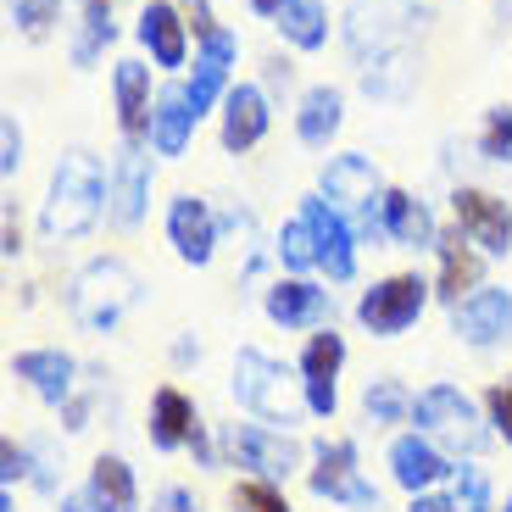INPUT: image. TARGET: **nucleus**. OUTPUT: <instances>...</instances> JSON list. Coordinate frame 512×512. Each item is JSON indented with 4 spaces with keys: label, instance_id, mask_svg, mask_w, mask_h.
I'll return each mask as SVG.
<instances>
[{
    "label": "nucleus",
    "instance_id": "f257e3e1",
    "mask_svg": "<svg viewBox=\"0 0 512 512\" xmlns=\"http://www.w3.org/2000/svg\"><path fill=\"white\" fill-rule=\"evenodd\" d=\"M112 201V179L101 173L90 151H67L51 173V190L39 206V229L45 240H78L101 223V206Z\"/></svg>",
    "mask_w": 512,
    "mask_h": 512
},
{
    "label": "nucleus",
    "instance_id": "f03ea898",
    "mask_svg": "<svg viewBox=\"0 0 512 512\" xmlns=\"http://www.w3.org/2000/svg\"><path fill=\"white\" fill-rule=\"evenodd\" d=\"M318 195L340 212V218L351 223L357 234H368V240H390L384 234V179H379V167L368 162V156H334L329 167H323V179H318Z\"/></svg>",
    "mask_w": 512,
    "mask_h": 512
},
{
    "label": "nucleus",
    "instance_id": "7ed1b4c3",
    "mask_svg": "<svg viewBox=\"0 0 512 512\" xmlns=\"http://www.w3.org/2000/svg\"><path fill=\"white\" fill-rule=\"evenodd\" d=\"M234 401H240L245 412H256L262 423H301V412L307 407V390H295V379L284 373V362H273L268 351L245 346L240 357H234Z\"/></svg>",
    "mask_w": 512,
    "mask_h": 512
},
{
    "label": "nucleus",
    "instance_id": "20e7f679",
    "mask_svg": "<svg viewBox=\"0 0 512 512\" xmlns=\"http://www.w3.org/2000/svg\"><path fill=\"white\" fill-rule=\"evenodd\" d=\"M412 423H418L423 440H435L440 451H457V457H474L490 440L474 401L462 396L457 384H429V390H418L412 396Z\"/></svg>",
    "mask_w": 512,
    "mask_h": 512
},
{
    "label": "nucleus",
    "instance_id": "39448f33",
    "mask_svg": "<svg viewBox=\"0 0 512 512\" xmlns=\"http://www.w3.org/2000/svg\"><path fill=\"white\" fill-rule=\"evenodd\" d=\"M134 301H140V279H134V268L117 262V256H101V262H90V268L73 279V318L95 334L117 329Z\"/></svg>",
    "mask_w": 512,
    "mask_h": 512
},
{
    "label": "nucleus",
    "instance_id": "423d86ee",
    "mask_svg": "<svg viewBox=\"0 0 512 512\" xmlns=\"http://www.w3.org/2000/svg\"><path fill=\"white\" fill-rule=\"evenodd\" d=\"M423 307H429V284L418 273H390L357 301V323L368 334H379V340H390V334L412 329L423 318Z\"/></svg>",
    "mask_w": 512,
    "mask_h": 512
},
{
    "label": "nucleus",
    "instance_id": "0eeeda50",
    "mask_svg": "<svg viewBox=\"0 0 512 512\" xmlns=\"http://www.w3.org/2000/svg\"><path fill=\"white\" fill-rule=\"evenodd\" d=\"M312 496L323 501H346V507H379V490L357 474V446L351 440H318L312 446Z\"/></svg>",
    "mask_w": 512,
    "mask_h": 512
},
{
    "label": "nucleus",
    "instance_id": "6e6552de",
    "mask_svg": "<svg viewBox=\"0 0 512 512\" xmlns=\"http://www.w3.org/2000/svg\"><path fill=\"white\" fill-rule=\"evenodd\" d=\"M451 212H457V234L468 245H479L485 256H507L512 251V212H507L501 195L462 184V190L451 195Z\"/></svg>",
    "mask_w": 512,
    "mask_h": 512
},
{
    "label": "nucleus",
    "instance_id": "1a4fd4ad",
    "mask_svg": "<svg viewBox=\"0 0 512 512\" xmlns=\"http://www.w3.org/2000/svg\"><path fill=\"white\" fill-rule=\"evenodd\" d=\"M451 334L468 340L474 351H490V346H507L512 340V295L496 290V284H479L468 301L451 307Z\"/></svg>",
    "mask_w": 512,
    "mask_h": 512
},
{
    "label": "nucleus",
    "instance_id": "9d476101",
    "mask_svg": "<svg viewBox=\"0 0 512 512\" xmlns=\"http://www.w3.org/2000/svg\"><path fill=\"white\" fill-rule=\"evenodd\" d=\"M229 457L240 462V468H251V474H262V479H290L295 462H301V451H295V440L284 435V429L234 423L229 429Z\"/></svg>",
    "mask_w": 512,
    "mask_h": 512
},
{
    "label": "nucleus",
    "instance_id": "9b49d317",
    "mask_svg": "<svg viewBox=\"0 0 512 512\" xmlns=\"http://www.w3.org/2000/svg\"><path fill=\"white\" fill-rule=\"evenodd\" d=\"M340 368H346V340H340L334 329L312 334L307 351H301V390H307L312 418H329V412L340 407V390H334Z\"/></svg>",
    "mask_w": 512,
    "mask_h": 512
},
{
    "label": "nucleus",
    "instance_id": "f8f14e48",
    "mask_svg": "<svg viewBox=\"0 0 512 512\" xmlns=\"http://www.w3.org/2000/svg\"><path fill=\"white\" fill-rule=\"evenodd\" d=\"M234 56H240V39L229 34V28H218L212 39H201V51H195V73H190V106H195V117H206L218 101H229V67H234Z\"/></svg>",
    "mask_w": 512,
    "mask_h": 512
},
{
    "label": "nucleus",
    "instance_id": "ddd939ff",
    "mask_svg": "<svg viewBox=\"0 0 512 512\" xmlns=\"http://www.w3.org/2000/svg\"><path fill=\"white\" fill-rule=\"evenodd\" d=\"M346 45L362 67L379 62V56L401 51V17L390 0H351L346 12Z\"/></svg>",
    "mask_w": 512,
    "mask_h": 512
},
{
    "label": "nucleus",
    "instance_id": "4468645a",
    "mask_svg": "<svg viewBox=\"0 0 512 512\" xmlns=\"http://www.w3.org/2000/svg\"><path fill=\"white\" fill-rule=\"evenodd\" d=\"M301 212H307L312 229H318V251H323L318 268L329 273L334 284H346L351 273H357V229H351V223L340 218L323 195H307V201H301Z\"/></svg>",
    "mask_w": 512,
    "mask_h": 512
},
{
    "label": "nucleus",
    "instance_id": "2eb2a0df",
    "mask_svg": "<svg viewBox=\"0 0 512 512\" xmlns=\"http://www.w3.org/2000/svg\"><path fill=\"white\" fill-rule=\"evenodd\" d=\"M167 240H173V251L190 268H206L212 251H218V218H212V206L195 201V195H179V201L167 206Z\"/></svg>",
    "mask_w": 512,
    "mask_h": 512
},
{
    "label": "nucleus",
    "instance_id": "dca6fc26",
    "mask_svg": "<svg viewBox=\"0 0 512 512\" xmlns=\"http://www.w3.org/2000/svg\"><path fill=\"white\" fill-rule=\"evenodd\" d=\"M145 201H151V167H145L140 145H123L112 162V201H106V212H112L117 229H140Z\"/></svg>",
    "mask_w": 512,
    "mask_h": 512
},
{
    "label": "nucleus",
    "instance_id": "f3484780",
    "mask_svg": "<svg viewBox=\"0 0 512 512\" xmlns=\"http://www.w3.org/2000/svg\"><path fill=\"white\" fill-rule=\"evenodd\" d=\"M140 45L151 51L156 67H184L190 62V23L173 0H151L140 12Z\"/></svg>",
    "mask_w": 512,
    "mask_h": 512
},
{
    "label": "nucleus",
    "instance_id": "a211bd4d",
    "mask_svg": "<svg viewBox=\"0 0 512 512\" xmlns=\"http://www.w3.org/2000/svg\"><path fill=\"white\" fill-rule=\"evenodd\" d=\"M273 123V106L268 95L256 90V84H234L229 101H223V151H251V145H262V134H268Z\"/></svg>",
    "mask_w": 512,
    "mask_h": 512
},
{
    "label": "nucleus",
    "instance_id": "6ab92c4d",
    "mask_svg": "<svg viewBox=\"0 0 512 512\" xmlns=\"http://www.w3.org/2000/svg\"><path fill=\"white\" fill-rule=\"evenodd\" d=\"M329 290H318V284L307 279H279L268 290V318L279 323V329H323L329 323Z\"/></svg>",
    "mask_w": 512,
    "mask_h": 512
},
{
    "label": "nucleus",
    "instance_id": "aec40b11",
    "mask_svg": "<svg viewBox=\"0 0 512 512\" xmlns=\"http://www.w3.org/2000/svg\"><path fill=\"white\" fill-rule=\"evenodd\" d=\"M112 90H117V128H123L128 145L151 140V73L145 62H117L112 73Z\"/></svg>",
    "mask_w": 512,
    "mask_h": 512
},
{
    "label": "nucleus",
    "instance_id": "412c9836",
    "mask_svg": "<svg viewBox=\"0 0 512 512\" xmlns=\"http://www.w3.org/2000/svg\"><path fill=\"white\" fill-rule=\"evenodd\" d=\"M390 474H396V485H401V490L423 496L429 485H440V479L451 474V462H446V451H440L435 440H423V435H401L396 446H390Z\"/></svg>",
    "mask_w": 512,
    "mask_h": 512
},
{
    "label": "nucleus",
    "instance_id": "4be33fe9",
    "mask_svg": "<svg viewBox=\"0 0 512 512\" xmlns=\"http://www.w3.org/2000/svg\"><path fill=\"white\" fill-rule=\"evenodd\" d=\"M195 123H201V117H195V106H190V90H184V84H167V90L156 95V106H151V145H156V156H184Z\"/></svg>",
    "mask_w": 512,
    "mask_h": 512
},
{
    "label": "nucleus",
    "instance_id": "5701e85b",
    "mask_svg": "<svg viewBox=\"0 0 512 512\" xmlns=\"http://www.w3.org/2000/svg\"><path fill=\"white\" fill-rule=\"evenodd\" d=\"M12 373L34 384V396L51 401V407H67V401H73V373L78 368H73L67 351H17Z\"/></svg>",
    "mask_w": 512,
    "mask_h": 512
},
{
    "label": "nucleus",
    "instance_id": "b1692460",
    "mask_svg": "<svg viewBox=\"0 0 512 512\" xmlns=\"http://www.w3.org/2000/svg\"><path fill=\"white\" fill-rule=\"evenodd\" d=\"M340 123H346V95L334 90V84H312V90L301 95V106H295V134H301V145H312V151H323V145L340 134Z\"/></svg>",
    "mask_w": 512,
    "mask_h": 512
},
{
    "label": "nucleus",
    "instance_id": "393cba45",
    "mask_svg": "<svg viewBox=\"0 0 512 512\" xmlns=\"http://www.w3.org/2000/svg\"><path fill=\"white\" fill-rule=\"evenodd\" d=\"M195 429H201L195 401L184 396V390H173V384H162V390L151 396V446L156 451H179V446H190Z\"/></svg>",
    "mask_w": 512,
    "mask_h": 512
},
{
    "label": "nucleus",
    "instance_id": "a878e982",
    "mask_svg": "<svg viewBox=\"0 0 512 512\" xmlns=\"http://www.w3.org/2000/svg\"><path fill=\"white\" fill-rule=\"evenodd\" d=\"M384 234H390L396 245H412V251H423V245L440 240V234H435V212H429L418 195H407V190L384 195Z\"/></svg>",
    "mask_w": 512,
    "mask_h": 512
},
{
    "label": "nucleus",
    "instance_id": "bb28decb",
    "mask_svg": "<svg viewBox=\"0 0 512 512\" xmlns=\"http://www.w3.org/2000/svg\"><path fill=\"white\" fill-rule=\"evenodd\" d=\"M90 501L95 512H140V485L123 457H95L90 468Z\"/></svg>",
    "mask_w": 512,
    "mask_h": 512
},
{
    "label": "nucleus",
    "instance_id": "cd10ccee",
    "mask_svg": "<svg viewBox=\"0 0 512 512\" xmlns=\"http://www.w3.org/2000/svg\"><path fill=\"white\" fill-rule=\"evenodd\" d=\"M273 28L290 39L295 51H323V39H329V6L323 0H284Z\"/></svg>",
    "mask_w": 512,
    "mask_h": 512
},
{
    "label": "nucleus",
    "instance_id": "c85d7f7f",
    "mask_svg": "<svg viewBox=\"0 0 512 512\" xmlns=\"http://www.w3.org/2000/svg\"><path fill=\"white\" fill-rule=\"evenodd\" d=\"M435 251H440V284H435V295L457 307V301H468V295L479 290V256L462 251V234H457V240H435Z\"/></svg>",
    "mask_w": 512,
    "mask_h": 512
},
{
    "label": "nucleus",
    "instance_id": "c756f323",
    "mask_svg": "<svg viewBox=\"0 0 512 512\" xmlns=\"http://www.w3.org/2000/svg\"><path fill=\"white\" fill-rule=\"evenodd\" d=\"M412 78H418V56L401 45V51H390V56L362 67V90L379 95V101H401V95L412 90Z\"/></svg>",
    "mask_w": 512,
    "mask_h": 512
},
{
    "label": "nucleus",
    "instance_id": "7c9ffc66",
    "mask_svg": "<svg viewBox=\"0 0 512 512\" xmlns=\"http://www.w3.org/2000/svg\"><path fill=\"white\" fill-rule=\"evenodd\" d=\"M112 6H117V0H78V12H84V28H78V39H73V62L78 67H90L95 56L117 39Z\"/></svg>",
    "mask_w": 512,
    "mask_h": 512
},
{
    "label": "nucleus",
    "instance_id": "2f4dec72",
    "mask_svg": "<svg viewBox=\"0 0 512 512\" xmlns=\"http://www.w3.org/2000/svg\"><path fill=\"white\" fill-rule=\"evenodd\" d=\"M318 229H312V218L301 212V218H290L279 229V262L284 268H295V273H307V268H318Z\"/></svg>",
    "mask_w": 512,
    "mask_h": 512
},
{
    "label": "nucleus",
    "instance_id": "473e14b6",
    "mask_svg": "<svg viewBox=\"0 0 512 512\" xmlns=\"http://www.w3.org/2000/svg\"><path fill=\"white\" fill-rule=\"evenodd\" d=\"M362 412H368V423H401V418H412V396L396 379H373L362 390Z\"/></svg>",
    "mask_w": 512,
    "mask_h": 512
},
{
    "label": "nucleus",
    "instance_id": "72a5a7b5",
    "mask_svg": "<svg viewBox=\"0 0 512 512\" xmlns=\"http://www.w3.org/2000/svg\"><path fill=\"white\" fill-rule=\"evenodd\" d=\"M479 156L485 162H512V106H490L479 128Z\"/></svg>",
    "mask_w": 512,
    "mask_h": 512
},
{
    "label": "nucleus",
    "instance_id": "f704fd0d",
    "mask_svg": "<svg viewBox=\"0 0 512 512\" xmlns=\"http://www.w3.org/2000/svg\"><path fill=\"white\" fill-rule=\"evenodd\" d=\"M234 512H290V501L273 479H245L234 485Z\"/></svg>",
    "mask_w": 512,
    "mask_h": 512
},
{
    "label": "nucleus",
    "instance_id": "c9c22d12",
    "mask_svg": "<svg viewBox=\"0 0 512 512\" xmlns=\"http://www.w3.org/2000/svg\"><path fill=\"white\" fill-rule=\"evenodd\" d=\"M56 17H62V0H12V23L23 28L28 39H45Z\"/></svg>",
    "mask_w": 512,
    "mask_h": 512
},
{
    "label": "nucleus",
    "instance_id": "e433bc0d",
    "mask_svg": "<svg viewBox=\"0 0 512 512\" xmlns=\"http://www.w3.org/2000/svg\"><path fill=\"white\" fill-rule=\"evenodd\" d=\"M457 507L462 512H490V479L479 468H457Z\"/></svg>",
    "mask_w": 512,
    "mask_h": 512
},
{
    "label": "nucleus",
    "instance_id": "4c0bfd02",
    "mask_svg": "<svg viewBox=\"0 0 512 512\" xmlns=\"http://www.w3.org/2000/svg\"><path fill=\"white\" fill-rule=\"evenodd\" d=\"M17 167H23V128H17V117L6 112L0 117V173L17 179Z\"/></svg>",
    "mask_w": 512,
    "mask_h": 512
},
{
    "label": "nucleus",
    "instance_id": "58836bf2",
    "mask_svg": "<svg viewBox=\"0 0 512 512\" xmlns=\"http://www.w3.org/2000/svg\"><path fill=\"white\" fill-rule=\"evenodd\" d=\"M490 423H496V435L512 446V379L490 390Z\"/></svg>",
    "mask_w": 512,
    "mask_h": 512
},
{
    "label": "nucleus",
    "instance_id": "ea45409f",
    "mask_svg": "<svg viewBox=\"0 0 512 512\" xmlns=\"http://www.w3.org/2000/svg\"><path fill=\"white\" fill-rule=\"evenodd\" d=\"M179 12H184V23L195 28V39H212L223 28V23H212V0H184Z\"/></svg>",
    "mask_w": 512,
    "mask_h": 512
},
{
    "label": "nucleus",
    "instance_id": "a19ab883",
    "mask_svg": "<svg viewBox=\"0 0 512 512\" xmlns=\"http://www.w3.org/2000/svg\"><path fill=\"white\" fill-rule=\"evenodd\" d=\"M151 512H201V507H195V496H190L184 485H167L162 496H156V507H151Z\"/></svg>",
    "mask_w": 512,
    "mask_h": 512
},
{
    "label": "nucleus",
    "instance_id": "79ce46f5",
    "mask_svg": "<svg viewBox=\"0 0 512 512\" xmlns=\"http://www.w3.org/2000/svg\"><path fill=\"white\" fill-rule=\"evenodd\" d=\"M0 457H6V490H12V479L28 474V451L17 446V440H6V446H0Z\"/></svg>",
    "mask_w": 512,
    "mask_h": 512
},
{
    "label": "nucleus",
    "instance_id": "37998d69",
    "mask_svg": "<svg viewBox=\"0 0 512 512\" xmlns=\"http://www.w3.org/2000/svg\"><path fill=\"white\" fill-rule=\"evenodd\" d=\"M407 512H462V507H457V496H412Z\"/></svg>",
    "mask_w": 512,
    "mask_h": 512
},
{
    "label": "nucleus",
    "instance_id": "c03bdc74",
    "mask_svg": "<svg viewBox=\"0 0 512 512\" xmlns=\"http://www.w3.org/2000/svg\"><path fill=\"white\" fill-rule=\"evenodd\" d=\"M17 251H23V229H17L12 206H6V256H17Z\"/></svg>",
    "mask_w": 512,
    "mask_h": 512
},
{
    "label": "nucleus",
    "instance_id": "a18cd8bd",
    "mask_svg": "<svg viewBox=\"0 0 512 512\" xmlns=\"http://www.w3.org/2000/svg\"><path fill=\"white\" fill-rule=\"evenodd\" d=\"M268 84L273 90H290V62H268Z\"/></svg>",
    "mask_w": 512,
    "mask_h": 512
},
{
    "label": "nucleus",
    "instance_id": "49530a36",
    "mask_svg": "<svg viewBox=\"0 0 512 512\" xmlns=\"http://www.w3.org/2000/svg\"><path fill=\"white\" fill-rule=\"evenodd\" d=\"M62 512H95L90 490H84V496H67V501H62Z\"/></svg>",
    "mask_w": 512,
    "mask_h": 512
},
{
    "label": "nucleus",
    "instance_id": "de8ad7c7",
    "mask_svg": "<svg viewBox=\"0 0 512 512\" xmlns=\"http://www.w3.org/2000/svg\"><path fill=\"white\" fill-rule=\"evenodd\" d=\"M279 6L284 0H251V12H262V17H279Z\"/></svg>",
    "mask_w": 512,
    "mask_h": 512
}]
</instances>
